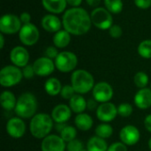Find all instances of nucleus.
Masks as SVG:
<instances>
[{"mask_svg": "<svg viewBox=\"0 0 151 151\" xmlns=\"http://www.w3.org/2000/svg\"><path fill=\"white\" fill-rule=\"evenodd\" d=\"M64 28L71 35H82L88 33L91 27V17L86 10L80 7H73L63 15Z\"/></svg>", "mask_w": 151, "mask_h": 151, "instance_id": "f257e3e1", "label": "nucleus"}, {"mask_svg": "<svg viewBox=\"0 0 151 151\" xmlns=\"http://www.w3.org/2000/svg\"><path fill=\"white\" fill-rule=\"evenodd\" d=\"M53 127L54 120L51 116L47 113H37L30 120L29 130L35 138L42 140L50 135Z\"/></svg>", "mask_w": 151, "mask_h": 151, "instance_id": "f03ea898", "label": "nucleus"}, {"mask_svg": "<svg viewBox=\"0 0 151 151\" xmlns=\"http://www.w3.org/2000/svg\"><path fill=\"white\" fill-rule=\"evenodd\" d=\"M37 111L36 97L30 92L21 94L18 99L14 109L16 115L21 119H32Z\"/></svg>", "mask_w": 151, "mask_h": 151, "instance_id": "7ed1b4c3", "label": "nucleus"}, {"mask_svg": "<svg viewBox=\"0 0 151 151\" xmlns=\"http://www.w3.org/2000/svg\"><path fill=\"white\" fill-rule=\"evenodd\" d=\"M71 85L74 88L76 94L83 95L93 90L95 80L89 72L83 69H78L72 73Z\"/></svg>", "mask_w": 151, "mask_h": 151, "instance_id": "20e7f679", "label": "nucleus"}, {"mask_svg": "<svg viewBox=\"0 0 151 151\" xmlns=\"http://www.w3.org/2000/svg\"><path fill=\"white\" fill-rule=\"evenodd\" d=\"M23 78L22 70L15 65H6L0 71V84L4 88L19 84Z\"/></svg>", "mask_w": 151, "mask_h": 151, "instance_id": "39448f33", "label": "nucleus"}, {"mask_svg": "<svg viewBox=\"0 0 151 151\" xmlns=\"http://www.w3.org/2000/svg\"><path fill=\"white\" fill-rule=\"evenodd\" d=\"M90 17H91L92 24L101 30L110 29V27L113 25L111 13L106 8H103V7L95 8L92 11Z\"/></svg>", "mask_w": 151, "mask_h": 151, "instance_id": "423d86ee", "label": "nucleus"}, {"mask_svg": "<svg viewBox=\"0 0 151 151\" xmlns=\"http://www.w3.org/2000/svg\"><path fill=\"white\" fill-rule=\"evenodd\" d=\"M56 68L61 73H70L73 71L78 65L77 56L71 51L59 52L55 59Z\"/></svg>", "mask_w": 151, "mask_h": 151, "instance_id": "0eeeda50", "label": "nucleus"}, {"mask_svg": "<svg viewBox=\"0 0 151 151\" xmlns=\"http://www.w3.org/2000/svg\"><path fill=\"white\" fill-rule=\"evenodd\" d=\"M39 30L32 23L25 24L21 27L19 32V38L20 42L27 46H32L38 42L39 39Z\"/></svg>", "mask_w": 151, "mask_h": 151, "instance_id": "6e6552de", "label": "nucleus"}, {"mask_svg": "<svg viewBox=\"0 0 151 151\" xmlns=\"http://www.w3.org/2000/svg\"><path fill=\"white\" fill-rule=\"evenodd\" d=\"M21 28V21L19 17L13 14H5L0 19V31L2 34L12 35L19 32Z\"/></svg>", "mask_w": 151, "mask_h": 151, "instance_id": "1a4fd4ad", "label": "nucleus"}, {"mask_svg": "<svg viewBox=\"0 0 151 151\" xmlns=\"http://www.w3.org/2000/svg\"><path fill=\"white\" fill-rule=\"evenodd\" d=\"M93 98L98 103H107L110 102L114 95L112 87L105 81H100L96 83L92 90Z\"/></svg>", "mask_w": 151, "mask_h": 151, "instance_id": "9d476101", "label": "nucleus"}, {"mask_svg": "<svg viewBox=\"0 0 151 151\" xmlns=\"http://www.w3.org/2000/svg\"><path fill=\"white\" fill-rule=\"evenodd\" d=\"M96 118L100 121L104 123H108L115 119L117 115H119L118 107L111 102L103 103L98 105V108L96 111Z\"/></svg>", "mask_w": 151, "mask_h": 151, "instance_id": "9b49d317", "label": "nucleus"}, {"mask_svg": "<svg viewBox=\"0 0 151 151\" xmlns=\"http://www.w3.org/2000/svg\"><path fill=\"white\" fill-rule=\"evenodd\" d=\"M140 138L141 133L139 129L133 125H127L124 127L119 132L120 142L127 146H134L137 144L140 141Z\"/></svg>", "mask_w": 151, "mask_h": 151, "instance_id": "f8f14e48", "label": "nucleus"}, {"mask_svg": "<svg viewBox=\"0 0 151 151\" xmlns=\"http://www.w3.org/2000/svg\"><path fill=\"white\" fill-rule=\"evenodd\" d=\"M33 67L36 75L41 77H45L50 75L54 72L56 65H55V62L52 59L47 57H42L37 58L34 62Z\"/></svg>", "mask_w": 151, "mask_h": 151, "instance_id": "ddd939ff", "label": "nucleus"}, {"mask_svg": "<svg viewBox=\"0 0 151 151\" xmlns=\"http://www.w3.org/2000/svg\"><path fill=\"white\" fill-rule=\"evenodd\" d=\"M5 128L7 134L13 139H19L26 133V124L19 117L10 119L6 123Z\"/></svg>", "mask_w": 151, "mask_h": 151, "instance_id": "4468645a", "label": "nucleus"}, {"mask_svg": "<svg viewBox=\"0 0 151 151\" xmlns=\"http://www.w3.org/2000/svg\"><path fill=\"white\" fill-rule=\"evenodd\" d=\"M66 144L64 140L56 134H50L42 139L41 143L42 151H65Z\"/></svg>", "mask_w": 151, "mask_h": 151, "instance_id": "2eb2a0df", "label": "nucleus"}, {"mask_svg": "<svg viewBox=\"0 0 151 151\" xmlns=\"http://www.w3.org/2000/svg\"><path fill=\"white\" fill-rule=\"evenodd\" d=\"M10 59L13 65L18 67H24L28 65L29 61V53L24 47L16 46L14 47L10 53Z\"/></svg>", "mask_w": 151, "mask_h": 151, "instance_id": "dca6fc26", "label": "nucleus"}, {"mask_svg": "<svg viewBox=\"0 0 151 151\" xmlns=\"http://www.w3.org/2000/svg\"><path fill=\"white\" fill-rule=\"evenodd\" d=\"M134 104L140 110H147L151 106V88H140L134 97Z\"/></svg>", "mask_w": 151, "mask_h": 151, "instance_id": "f3484780", "label": "nucleus"}, {"mask_svg": "<svg viewBox=\"0 0 151 151\" xmlns=\"http://www.w3.org/2000/svg\"><path fill=\"white\" fill-rule=\"evenodd\" d=\"M50 116L56 123H65L71 119L72 110L69 105L63 104H58L53 108Z\"/></svg>", "mask_w": 151, "mask_h": 151, "instance_id": "a211bd4d", "label": "nucleus"}, {"mask_svg": "<svg viewBox=\"0 0 151 151\" xmlns=\"http://www.w3.org/2000/svg\"><path fill=\"white\" fill-rule=\"evenodd\" d=\"M42 27L44 30L50 33H57L61 30L63 23L61 20L54 14L45 15L42 19Z\"/></svg>", "mask_w": 151, "mask_h": 151, "instance_id": "6ab92c4d", "label": "nucleus"}, {"mask_svg": "<svg viewBox=\"0 0 151 151\" xmlns=\"http://www.w3.org/2000/svg\"><path fill=\"white\" fill-rule=\"evenodd\" d=\"M93 119L87 113H80L74 119V124L76 128L81 131H88L93 127Z\"/></svg>", "mask_w": 151, "mask_h": 151, "instance_id": "aec40b11", "label": "nucleus"}, {"mask_svg": "<svg viewBox=\"0 0 151 151\" xmlns=\"http://www.w3.org/2000/svg\"><path fill=\"white\" fill-rule=\"evenodd\" d=\"M43 7L51 13H61L65 11L66 0H42Z\"/></svg>", "mask_w": 151, "mask_h": 151, "instance_id": "412c9836", "label": "nucleus"}, {"mask_svg": "<svg viewBox=\"0 0 151 151\" xmlns=\"http://www.w3.org/2000/svg\"><path fill=\"white\" fill-rule=\"evenodd\" d=\"M68 105L71 108L72 111L76 114H80L83 113L84 111L87 109V101L81 95L76 94L69 100Z\"/></svg>", "mask_w": 151, "mask_h": 151, "instance_id": "4be33fe9", "label": "nucleus"}, {"mask_svg": "<svg viewBox=\"0 0 151 151\" xmlns=\"http://www.w3.org/2000/svg\"><path fill=\"white\" fill-rule=\"evenodd\" d=\"M0 104L3 109H4L5 111H12L15 109L17 98L12 92L5 90L2 92L0 96Z\"/></svg>", "mask_w": 151, "mask_h": 151, "instance_id": "5701e85b", "label": "nucleus"}, {"mask_svg": "<svg viewBox=\"0 0 151 151\" xmlns=\"http://www.w3.org/2000/svg\"><path fill=\"white\" fill-rule=\"evenodd\" d=\"M61 82L57 78H50L48 79L44 83V89L45 92L50 96H56L58 95H60L61 89H62Z\"/></svg>", "mask_w": 151, "mask_h": 151, "instance_id": "b1692460", "label": "nucleus"}, {"mask_svg": "<svg viewBox=\"0 0 151 151\" xmlns=\"http://www.w3.org/2000/svg\"><path fill=\"white\" fill-rule=\"evenodd\" d=\"M71 42V34L65 29L59 30L53 36V43L57 48H65Z\"/></svg>", "mask_w": 151, "mask_h": 151, "instance_id": "393cba45", "label": "nucleus"}, {"mask_svg": "<svg viewBox=\"0 0 151 151\" xmlns=\"http://www.w3.org/2000/svg\"><path fill=\"white\" fill-rule=\"evenodd\" d=\"M108 148L106 141L96 135L91 137L87 142V150L88 151H107Z\"/></svg>", "mask_w": 151, "mask_h": 151, "instance_id": "a878e982", "label": "nucleus"}, {"mask_svg": "<svg viewBox=\"0 0 151 151\" xmlns=\"http://www.w3.org/2000/svg\"><path fill=\"white\" fill-rule=\"evenodd\" d=\"M96 135L100 137V138H103V139H108L110 138L112 134H113V128L112 127L108 124V123H102L100 125H98L96 128Z\"/></svg>", "mask_w": 151, "mask_h": 151, "instance_id": "bb28decb", "label": "nucleus"}, {"mask_svg": "<svg viewBox=\"0 0 151 151\" xmlns=\"http://www.w3.org/2000/svg\"><path fill=\"white\" fill-rule=\"evenodd\" d=\"M65 143H68L73 140L76 139V136H77V129L76 127H72V126H66L60 133V135H59Z\"/></svg>", "mask_w": 151, "mask_h": 151, "instance_id": "cd10ccee", "label": "nucleus"}, {"mask_svg": "<svg viewBox=\"0 0 151 151\" xmlns=\"http://www.w3.org/2000/svg\"><path fill=\"white\" fill-rule=\"evenodd\" d=\"M104 5L106 9L113 14H118L121 12L123 9L122 0H104Z\"/></svg>", "mask_w": 151, "mask_h": 151, "instance_id": "c85d7f7f", "label": "nucleus"}, {"mask_svg": "<svg viewBox=\"0 0 151 151\" xmlns=\"http://www.w3.org/2000/svg\"><path fill=\"white\" fill-rule=\"evenodd\" d=\"M138 53L143 58H151V40H144L139 44Z\"/></svg>", "mask_w": 151, "mask_h": 151, "instance_id": "c756f323", "label": "nucleus"}, {"mask_svg": "<svg viewBox=\"0 0 151 151\" xmlns=\"http://www.w3.org/2000/svg\"><path fill=\"white\" fill-rule=\"evenodd\" d=\"M149 76L144 72H138L134 77V82L139 88H144L149 84Z\"/></svg>", "mask_w": 151, "mask_h": 151, "instance_id": "7c9ffc66", "label": "nucleus"}, {"mask_svg": "<svg viewBox=\"0 0 151 151\" xmlns=\"http://www.w3.org/2000/svg\"><path fill=\"white\" fill-rule=\"evenodd\" d=\"M133 111H134V108L128 103H123L118 106V114L122 118L130 117L133 114Z\"/></svg>", "mask_w": 151, "mask_h": 151, "instance_id": "2f4dec72", "label": "nucleus"}, {"mask_svg": "<svg viewBox=\"0 0 151 151\" xmlns=\"http://www.w3.org/2000/svg\"><path fill=\"white\" fill-rule=\"evenodd\" d=\"M74 95H76V92L72 85H65L60 92L61 97L65 100H70Z\"/></svg>", "mask_w": 151, "mask_h": 151, "instance_id": "473e14b6", "label": "nucleus"}, {"mask_svg": "<svg viewBox=\"0 0 151 151\" xmlns=\"http://www.w3.org/2000/svg\"><path fill=\"white\" fill-rule=\"evenodd\" d=\"M83 149H84L83 142L79 139H75V140L66 143L67 151H81Z\"/></svg>", "mask_w": 151, "mask_h": 151, "instance_id": "72a5a7b5", "label": "nucleus"}, {"mask_svg": "<svg viewBox=\"0 0 151 151\" xmlns=\"http://www.w3.org/2000/svg\"><path fill=\"white\" fill-rule=\"evenodd\" d=\"M109 34L112 38H119L122 35V28L119 25H112L109 29Z\"/></svg>", "mask_w": 151, "mask_h": 151, "instance_id": "f704fd0d", "label": "nucleus"}, {"mask_svg": "<svg viewBox=\"0 0 151 151\" xmlns=\"http://www.w3.org/2000/svg\"><path fill=\"white\" fill-rule=\"evenodd\" d=\"M107 151H127V146L121 142H116L109 146Z\"/></svg>", "mask_w": 151, "mask_h": 151, "instance_id": "c9c22d12", "label": "nucleus"}, {"mask_svg": "<svg viewBox=\"0 0 151 151\" xmlns=\"http://www.w3.org/2000/svg\"><path fill=\"white\" fill-rule=\"evenodd\" d=\"M22 74H23V77L26 78V79H31L34 77V75L35 74V70H34V67H33V65H27L26 66H24L22 68Z\"/></svg>", "mask_w": 151, "mask_h": 151, "instance_id": "e433bc0d", "label": "nucleus"}, {"mask_svg": "<svg viewBox=\"0 0 151 151\" xmlns=\"http://www.w3.org/2000/svg\"><path fill=\"white\" fill-rule=\"evenodd\" d=\"M45 57L50 58V59H56V58L58 57V55L59 54V52L57 50V47H54V46H50V47H47L46 50H45Z\"/></svg>", "mask_w": 151, "mask_h": 151, "instance_id": "4c0bfd02", "label": "nucleus"}, {"mask_svg": "<svg viewBox=\"0 0 151 151\" xmlns=\"http://www.w3.org/2000/svg\"><path fill=\"white\" fill-rule=\"evenodd\" d=\"M135 5L140 9H148L151 6V0H134Z\"/></svg>", "mask_w": 151, "mask_h": 151, "instance_id": "58836bf2", "label": "nucleus"}, {"mask_svg": "<svg viewBox=\"0 0 151 151\" xmlns=\"http://www.w3.org/2000/svg\"><path fill=\"white\" fill-rule=\"evenodd\" d=\"M97 101L95 100L94 98L93 99H88L87 101V109L88 111H96V109L98 108V105H97Z\"/></svg>", "mask_w": 151, "mask_h": 151, "instance_id": "ea45409f", "label": "nucleus"}, {"mask_svg": "<svg viewBox=\"0 0 151 151\" xmlns=\"http://www.w3.org/2000/svg\"><path fill=\"white\" fill-rule=\"evenodd\" d=\"M19 19L21 21V23H23L24 25L25 24H28L30 23V20H31V16L28 12H22L19 16Z\"/></svg>", "mask_w": 151, "mask_h": 151, "instance_id": "a19ab883", "label": "nucleus"}, {"mask_svg": "<svg viewBox=\"0 0 151 151\" xmlns=\"http://www.w3.org/2000/svg\"><path fill=\"white\" fill-rule=\"evenodd\" d=\"M144 127L148 132L151 133V114H149L144 119Z\"/></svg>", "mask_w": 151, "mask_h": 151, "instance_id": "79ce46f5", "label": "nucleus"}, {"mask_svg": "<svg viewBox=\"0 0 151 151\" xmlns=\"http://www.w3.org/2000/svg\"><path fill=\"white\" fill-rule=\"evenodd\" d=\"M67 4H70L71 6H73V7H78L81 5L82 0H66Z\"/></svg>", "mask_w": 151, "mask_h": 151, "instance_id": "37998d69", "label": "nucleus"}, {"mask_svg": "<svg viewBox=\"0 0 151 151\" xmlns=\"http://www.w3.org/2000/svg\"><path fill=\"white\" fill-rule=\"evenodd\" d=\"M87 4L89 5V6H92V7H97L100 3H101V0H86Z\"/></svg>", "mask_w": 151, "mask_h": 151, "instance_id": "c03bdc74", "label": "nucleus"}, {"mask_svg": "<svg viewBox=\"0 0 151 151\" xmlns=\"http://www.w3.org/2000/svg\"><path fill=\"white\" fill-rule=\"evenodd\" d=\"M66 126H67V125H66L65 123H57L55 128H56V130H58V132H59V134H60L61 131H62Z\"/></svg>", "mask_w": 151, "mask_h": 151, "instance_id": "a18cd8bd", "label": "nucleus"}, {"mask_svg": "<svg viewBox=\"0 0 151 151\" xmlns=\"http://www.w3.org/2000/svg\"><path fill=\"white\" fill-rule=\"evenodd\" d=\"M4 38L3 34H1L0 35V48L3 49L4 48Z\"/></svg>", "mask_w": 151, "mask_h": 151, "instance_id": "49530a36", "label": "nucleus"}, {"mask_svg": "<svg viewBox=\"0 0 151 151\" xmlns=\"http://www.w3.org/2000/svg\"><path fill=\"white\" fill-rule=\"evenodd\" d=\"M149 148H150V150H151V137L150 139L149 140Z\"/></svg>", "mask_w": 151, "mask_h": 151, "instance_id": "de8ad7c7", "label": "nucleus"}, {"mask_svg": "<svg viewBox=\"0 0 151 151\" xmlns=\"http://www.w3.org/2000/svg\"><path fill=\"white\" fill-rule=\"evenodd\" d=\"M81 151H88V150L87 149H83V150H81Z\"/></svg>", "mask_w": 151, "mask_h": 151, "instance_id": "09e8293b", "label": "nucleus"}, {"mask_svg": "<svg viewBox=\"0 0 151 151\" xmlns=\"http://www.w3.org/2000/svg\"><path fill=\"white\" fill-rule=\"evenodd\" d=\"M150 88H151V83H150Z\"/></svg>", "mask_w": 151, "mask_h": 151, "instance_id": "8fccbe9b", "label": "nucleus"}]
</instances>
